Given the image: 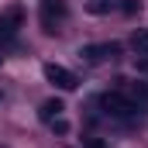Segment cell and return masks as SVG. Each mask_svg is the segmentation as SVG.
<instances>
[{
  "label": "cell",
  "instance_id": "obj_1",
  "mask_svg": "<svg viewBox=\"0 0 148 148\" xmlns=\"http://www.w3.org/2000/svg\"><path fill=\"white\" fill-rule=\"evenodd\" d=\"M100 107L110 114V117H117V121H127V117L138 114V103H134L127 93H121V90H107V93L100 97Z\"/></svg>",
  "mask_w": 148,
  "mask_h": 148
},
{
  "label": "cell",
  "instance_id": "obj_2",
  "mask_svg": "<svg viewBox=\"0 0 148 148\" xmlns=\"http://www.w3.org/2000/svg\"><path fill=\"white\" fill-rule=\"evenodd\" d=\"M117 55H121V45H117V41H93V45H83V48H79V59L90 62V66L114 62Z\"/></svg>",
  "mask_w": 148,
  "mask_h": 148
},
{
  "label": "cell",
  "instance_id": "obj_3",
  "mask_svg": "<svg viewBox=\"0 0 148 148\" xmlns=\"http://www.w3.org/2000/svg\"><path fill=\"white\" fill-rule=\"evenodd\" d=\"M66 17H69L66 0H41V28H45V35H55Z\"/></svg>",
  "mask_w": 148,
  "mask_h": 148
},
{
  "label": "cell",
  "instance_id": "obj_4",
  "mask_svg": "<svg viewBox=\"0 0 148 148\" xmlns=\"http://www.w3.org/2000/svg\"><path fill=\"white\" fill-rule=\"evenodd\" d=\"M21 24H24V7H7L3 14H0V45H10L17 31H21Z\"/></svg>",
  "mask_w": 148,
  "mask_h": 148
},
{
  "label": "cell",
  "instance_id": "obj_5",
  "mask_svg": "<svg viewBox=\"0 0 148 148\" xmlns=\"http://www.w3.org/2000/svg\"><path fill=\"white\" fill-rule=\"evenodd\" d=\"M45 79H48L52 86L66 90V93H73L76 86H79V79H76V73H69L66 66H55V62H48V66H45Z\"/></svg>",
  "mask_w": 148,
  "mask_h": 148
},
{
  "label": "cell",
  "instance_id": "obj_6",
  "mask_svg": "<svg viewBox=\"0 0 148 148\" xmlns=\"http://www.w3.org/2000/svg\"><path fill=\"white\" fill-rule=\"evenodd\" d=\"M62 110H66V107H62V100H59V97H52V100H45V103L38 107V117H41L45 124H52L55 117H62Z\"/></svg>",
  "mask_w": 148,
  "mask_h": 148
},
{
  "label": "cell",
  "instance_id": "obj_7",
  "mask_svg": "<svg viewBox=\"0 0 148 148\" xmlns=\"http://www.w3.org/2000/svg\"><path fill=\"white\" fill-rule=\"evenodd\" d=\"M127 97L138 103V110L148 107V83H131V86H127Z\"/></svg>",
  "mask_w": 148,
  "mask_h": 148
},
{
  "label": "cell",
  "instance_id": "obj_8",
  "mask_svg": "<svg viewBox=\"0 0 148 148\" xmlns=\"http://www.w3.org/2000/svg\"><path fill=\"white\" fill-rule=\"evenodd\" d=\"M131 48H134L138 55H148V28L134 31V38H131Z\"/></svg>",
  "mask_w": 148,
  "mask_h": 148
},
{
  "label": "cell",
  "instance_id": "obj_9",
  "mask_svg": "<svg viewBox=\"0 0 148 148\" xmlns=\"http://www.w3.org/2000/svg\"><path fill=\"white\" fill-rule=\"evenodd\" d=\"M114 0H90V14H110Z\"/></svg>",
  "mask_w": 148,
  "mask_h": 148
},
{
  "label": "cell",
  "instance_id": "obj_10",
  "mask_svg": "<svg viewBox=\"0 0 148 148\" xmlns=\"http://www.w3.org/2000/svg\"><path fill=\"white\" fill-rule=\"evenodd\" d=\"M48 127H52V134H69V121H66V117H55Z\"/></svg>",
  "mask_w": 148,
  "mask_h": 148
},
{
  "label": "cell",
  "instance_id": "obj_11",
  "mask_svg": "<svg viewBox=\"0 0 148 148\" xmlns=\"http://www.w3.org/2000/svg\"><path fill=\"white\" fill-rule=\"evenodd\" d=\"M121 10H124L127 17H134V14L141 10V0H121Z\"/></svg>",
  "mask_w": 148,
  "mask_h": 148
},
{
  "label": "cell",
  "instance_id": "obj_12",
  "mask_svg": "<svg viewBox=\"0 0 148 148\" xmlns=\"http://www.w3.org/2000/svg\"><path fill=\"white\" fill-rule=\"evenodd\" d=\"M138 69H141V73H148V59H138Z\"/></svg>",
  "mask_w": 148,
  "mask_h": 148
},
{
  "label": "cell",
  "instance_id": "obj_13",
  "mask_svg": "<svg viewBox=\"0 0 148 148\" xmlns=\"http://www.w3.org/2000/svg\"><path fill=\"white\" fill-rule=\"evenodd\" d=\"M0 100H3V93H0Z\"/></svg>",
  "mask_w": 148,
  "mask_h": 148
}]
</instances>
